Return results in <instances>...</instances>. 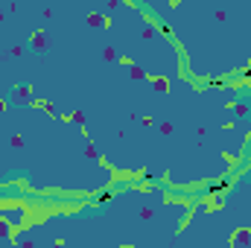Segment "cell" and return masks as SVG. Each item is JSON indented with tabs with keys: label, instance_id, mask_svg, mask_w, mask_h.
<instances>
[{
	"label": "cell",
	"instance_id": "cell-6",
	"mask_svg": "<svg viewBox=\"0 0 251 248\" xmlns=\"http://www.w3.org/2000/svg\"><path fill=\"white\" fill-rule=\"evenodd\" d=\"M149 85H152V88H155V91H158V94H164V91H167V88H170V85H167V79H152V82H149Z\"/></svg>",
	"mask_w": 251,
	"mask_h": 248
},
{
	"label": "cell",
	"instance_id": "cell-1",
	"mask_svg": "<svg viewBox=\"0 0 251 248\" xmlns=\"http://www.w3.org/2000/svg\"><path fill=\"white\" fill-rule=\"evenodd\" d=\"M12 228H21L24 222H26V207H21V204H12V207H6V216H3Z\"/></svg>",
	"mask_w": 251,
	"mask_h": 248
},
{
	"label": "cell",
	"instance_id": "cell-9",
	"mask_svg": "<svg viewBox=\"0 0 251 248\" xmlns=\"http://www.w3.org/2000/svg\"><path fill=\"white\" fill-rule=\"evenodd\" d=\"M53 248H64V243H56V246H53Z\"/></svg>",
	"mask_w": 251,
	"mask_h": 248
},
{
	"label": "cell",
	"instance_id": "cell-7",
	"mask_svg": "<svg viewBox=\"0 0 251 248\" xmlns=\"http://www.w3.org/2000/svg\"><path fill=\"white\" fill-rule=\"evenodd\" d=\"M128 70H131V79H146V73H143L137 64H128Z\"/></svg>",
	"mask_w": 251,
	"mask_h": 248
},
{
	"label": "cell",
	"instance_id": "cell-3",
	"mask_svg": "<svg viewBox=\"0 0 251 248\" xmlns=\"http://www.w3.org/2000/svg\"><path fill=\"white\" fill-rule=\"evenodd\" d=\"M12 231H15V228L0 216V248H18L15 246V240H12Z\"/></svg>",
	"mask_w": 251,
	"mask_h": 248
},
{
	"label": "cell",
	"instance_id": "cell-8",
	"mask_svg": "<svg viewBox=\"0 0 251 248\" xmlns=\"http://www.w3.org/2000/svg\"><path fill=\"white\" fill-rule=\"evenodd\" d=\"M18 99H29V88H18Z\"/></svg>",
	"mask_w": 251,
	"mask_h": 248
},
{
	"label": "cell",
	"instance_id": "cell-10",
	"mask_svg": "<svg viewBox=\"0 0 251 248\" xmlns=\"http://www.w3.org/2000/svg\"><path fill=\"white\" fill-rule=\"evenodd\" d=\"M126 248H128V246H126Z\"/></svg>",
	"mask_w": 251,
	"mask_h": 248
},
{
	"label": "cell",
	"instance_id": "cell-2",
	"mask_svg": "<svg viewBox=\"0 0 251 248\" xmlns=\"http://www.w3.org/2000/svg\"><path fill=\"white\" fill-rule=\"evenodd\" d=\"M231 248H251V228H237L231 234Z\"/></svg>",
	"mask_w": 251,
	"mask_h": 248
},
{
	"label": "cell",
	"instance_id": "cell-4",
	"mask_svg": "<svg viewBox=\"0 0 251 248\" xmlns=\"http://www.w3.org/2000/svg\"><path fill=\"white\" fill-rule=\"evenodd\" d=\"M32 47L35 50H47V32H35L32 35Z\"/></svg>",
	"mask_w": 251,
	"mask_h": 248
},
{
	"label": "cell",
	"instance_id": "cell-5",
	"mask_svg": "<svg viewBox=\"0 0 251 248\" xmlns=\"http://www.w3.org/2000/svg\"><path fill=\"white\" fill-rule=\"evenodd\" d=\"M88 21H91V26H105V24H108L105 15H88Z\"/></svg>",
	"mask_w": 251,
	"mask_h": 248
}]
</instances>
